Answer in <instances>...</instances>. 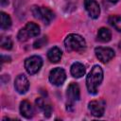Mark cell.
I'll list each match as a JSON object with an SVG mask.
<instances>
[{"label": "cell", "mask_w": 121, "mask_h": 121, "mask_svg": "<svg viewBox=\"0 0 121 121\" xmlns=\"http://www.w3.org/2000/svg\"><path fill=\"white\" fill-rule=\"evenodd\" d=\"M31 11L34 17L43 21L45 24H49L54 17L53 12L45 7H33L31 9Z\"/></svg>", "instance_id": "277c9868"}, {"label": "cell", "mask_w": 121, "mask_h": 121, "mask_svg": "<svg viewBox=\"0 0 121 121\" xmlns=\"http://www.w3.org/2000/svg\"><path fill=\"white\" fill-rule=\"evenodd\" d=\"M97 38L100 42L102 43H107L111 40L112 38V32L111 30H109L108 28L106 27H101L98 29V32H97Z\"/></svg>", "instance_id": "9a60e30c"}, {"label": "cell", "mask_w": 121, "mask_h": 121, "mask_svg": "<svg viewBox=\"0 0 121 121\" xmlns=\"http://www.w3.org/2000/svg\"><path fill=\"white\" fill-rule=\"evenodd\" d=\"M84 6H85V9L91 18H93V19L98 18L99 14H100V9L95 0H85Z\"/></svg>", "instance_id": "9c48e42d"}, {"label": "cell", "mask_w": 121, "mask_h": 121, "mask_svg": "<svg viewBox=\"0 0 121 121\" xmlns=\"http://www.w3.org/2000/svg\"><path fill=\"white\" fill-rule=\"evenodd\" d=\"M109 23L111 26H112L116 30L121 32V17L117 15H112L109 17Z\"/></svg>", "instance_id": "e0dca14e"}, {"label": "cell", "mask_w": 121, "mask_h": 121, "mask_svg": "<svg viewBox=\"0 0 121 121\" xmlns=\"http://www.w3.org/2000/svg\"><path fill=\"white\" fill-rule=\"evenodd\" d=\"M85 66L80 62H74L71 66V74L74 78H81L85 74Z\"/></svg>", "instance_id": "5bb4252c"}, {"label": "cell", "mask_w": 121, "mask_h": 121, "mask_svg": "<svg viewBox=\"0 0 121 121\" xmlns=\"http://www.w3.org/2000/svg\"><path fill=\"white\" fill-rule=\"evenodd\" d=\"M43 65V60L39 56H31L27 58L25 61V68L26 72L30 75H34L41 69Z\"/></svg>", "instance_id": "5b68a950"}, {"label": "cell", "mask_w": 121, "mask_h": 121, "mask_svg": "<svg viewBox=\"0 0 121 121\" xmlns=\"http://www.w3.org/2000/svg\"><path fill=\"white\" fill-rule=\"evenodd\" d=\"M64 45L67 51L82 52L86 48L85 40L78 34H69L64 40Z\"/></svg>", "instance_id": "7a4b0ae2"}, {"label": "cell", "mask_w": 121, "mask_h": 121, "mask_svg": "<svg viewBox=\"0 0 121 121\" xmlns=\"http://www.w3.org/2000/svg\"><path fill=\"white\" fill-rule=\"evenodd\" d=\"M103 80V70L99 65H95L86 78V86L90 94L95 95L98 86Z\"/></svg>", "instance_id": "6da1fadb"}, {"label": "cell", "mask_w": 121, "mask_h": 121, "mask_svg": "<svg viewBox=\"0 0 121 121\" xmlns=\"http://www.w3.org/2000/svg\"><path fill=\"white\" fill-rule=\"evenodd\" d=\"M65 78H66V74H65V71L62 68L57 67V68H54L53 70L50 71L49 81L53 85H56V86L62 85Z\"/></svg>", "instance_id": "8992f818"}, {"label": "cell", "mask_w": 121, "mask_h": 121, "mask_svg": "<svg viewBox=\"0 0 121 121\" xmlns=\"http://www.w3.org/2000/svg\"><path fill=\"white\" fill-rule=\"evenodd\" d=\"M109 2H111V3H116L118 0H108Z\"/></svg>", "instance_id": "44dd1931"}, {"label": "cell", "mask_w": 121, "mask_h": 121, "mask_svg": "<svg viewBox=\"0 0 121 121\" xmlns=\"http://www.w3.org/2000/svg\"><path fill=\"white\" fill-rule=\"evenodd\" d=\"M61 56H62L61 50L59 47H57V46H54V47L50 48L48 50V52H47V58L53 63H56L59 60H60Z\"/></svg>", "instance_id": "4fadbf2b"}, {"label": "cell", "mask_w": 121, "mask_h": 121, "mask_svg": "<svg viewBox=\"0 0 121 121\" xmlns=\"http://www.w3.org/2000/svg\"><path fill=\"white\" fill-rule=\"evenodd\" d=\"M43 112H44V115H45L46 117H49V116H50V114H51V112H52L51 106H50V105H46V104H45V106H44V108L43 109Z\"/></svg>", "instance_id": "ffe728a7"}, {"label": "cell", "mask_w": 121, "mask_h": 121, "mask_svg": "<svg viewBox=\"0 0 121 121\" xmlns=\"http://www.w3.org/2000/svg\"><path fill=\"white\" fill-rule=\"evenodd\" d=\"M1 46L4 49H11L12 47V41L9 37H2L1 38Z\"/></svg>", "instance_id": "ac0fdd59"}, {"label": "cell", "mask_w": 121, "mask_h": 121, "mask_svg": "<svg viewBox=\"0 0 121 121\" xmlns=\"http://www.w3.org/2000/svg\"><path fill=\"white\" fill-rule=\"evenodd\" d=\"M119 48L121 49V42H120V43H119Z\"/></svg>", "instance_id": "7402d4cb"}, {"label": "cell", "mask_w": 121, "mask_h": 121, "mask_svg": "<svg viewBox=\"0 0 121 121\" xmlns=\"http://www.w3.org/2000/svg\"><path fill=\"white\" fill-rule=\"evenodd\" d=\"M105 107H106V103L103 99L92 100L88 104V109L90 112L95 117H100L103 115L105 112Z\"/></svg>", "instance_id": "52a82bcc"}, {"label": "cell", "mask_w": 121, "mask_h": 121, "mask_svg": "<svg viewBox=\"0 0 121 121\" xmlns=\"http://www.w3.org/2000/svg\"><path fill=\"white\" fill-rule=\"evenodd\" d=\"M66 95H67L68 102L71 105L74 102L78 101L79 99V87H78V85L77 83H71L67 88Z\"/></svg>", "instance_id": "8fae6325"}, {"label": "cell", "mask_w": 121, "mask_h": 121, "mask_svg": "<svg viewBox=\"0 0 121 121\" xmlns=\"http://www.w3.org/2000/svg\"><path fill=\"white\" fill-rule=\"evenodd\" d=\"M20 112L24 117H26L27 119L31 118L34 113L32 105L27 100H23L20 104Z\"/></svg>", "instance_id": "7c38bea8"}, {"label": "cell", "mask_w": 121, "mask_h": 121, "mask_svg": "<svg viewBox=\"0 0 121 121\" xmlns=\"http://www.w3.org/2000/svg\"><path fill=\"white\" fill-rule=\"evenodd\" d=\"M46 43V38L45 37H43L41 39H39L38 41H36L34 43V48H40L42 47L43 45H44V43Z\"/></svg>", "instance_id": "d6986e66"}, {"label": "cell", "mask_w": 121, "mask_h": 121, "mask_svg": "<svg viewBox=\"0 0 121 121\" xmlns=\"http://www.w3.org/2000/svg\"><path fill=\"white\" fill-rule=\"evenodd\" d=\"M0 18H1V24H0L1 25V29L5 30V29L9 28L10 26H11V19H10V17L7 13L2 11L0 13Z\"/></svg>", "instance_id": "2e32d148"}, {"label": "cell", "mask_w": 121, "mask_h": 121, "mask_svg": "<svg viewBox=\"0 0 121 121\" xmlns=\"http://www.w3.org/2000/svg\"><path fill=\"white\" fill-rule=\"evenodd\" d=\"M14 87L16 89V91L19 94H25L26 93V91L29 88V82L27 78L25 75H19L16 78H15V82H14Z\"/></svg>", "instance_id": "30bf717a"}, {"label": "cell", "mask_w": 121, "mask_h": 121, "mask_svg": "<svg viewBox=\"0 0 121 121\" xmlns=\"http://www.w3.org/2000/svg\"><path fill=\"white\" fill-rule=\"evenodd\" d=\"M40 34V27L35 23H27L24 28H22L17 35V38L20 42H26L29 38L36 37Z\"/></svg>", "instance_id": "3957f363"}, {"label": "cell", "mask_w": 121, "mask_h": 121, "mask_svg": "<svg viewBox=\"0 0 121 121\" xmlns=\"http://www.w3.org/2000/svg\"><path fill=\"white\" fill-rule=\"evenodd\" d=\"M96 58L101 62H108L114 57V51L110 47H96L95 49Z\"/></svg>", "instance_id": "ba28073f"}]
</instances>
